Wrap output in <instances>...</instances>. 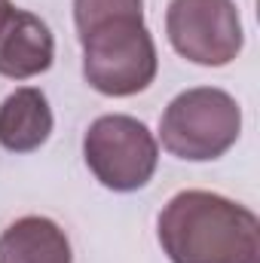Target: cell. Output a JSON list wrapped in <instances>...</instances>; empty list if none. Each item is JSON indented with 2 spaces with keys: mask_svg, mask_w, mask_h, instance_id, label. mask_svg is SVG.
<instances>
[{
  "mask_svg": "<svg viewBox=\"0 0 260 263\" xmlns=\"http://www.w3.org/2000/svg\"><path fill=\"white\" fill-rule=\"evenodd\" d=\"M242 132V110L236 98L214 86L181 92L159 120L162 147L187 162H208L224 156Z\"/></svg>",
  "mask_w": 260,
  "mask_h": 263,
  "instance_id": "obj_3",
  "label": "cell"
},
{
  "mask_svg": "<svg viewBox=\"0 0 260 263\" xmlns=\"http://www.w3.org/2000/svg\"><path fill=\"white\" fill-rule=\"evenodd\" d=\"M55 40L43 18L25 9H12L0 28V73L9 80H31L52 67Z\"/></svg>",
  "mask_w": 260,
  "mask_h": 263,
  "instance_id": "obj_6",
  "label": "cell"
},
{
  "mask_svg": "<svg viewBox=\"0 0 260 263\" xmlns=\"http://www.w3.org/2000/svg\"><path fill=\"white\" fill-rule=\"evenodd\" d=\"M0 263H73V254L55 220L31 214L0 233Z\"/></svg>",
  "mask_w": 260,
  "mask_h": 263,
  "instance_id": "obj_8",
  "label": "cell"
},
{
  "mask_svg": "<svg viewBox=\"0 0 260 263\" xmlns=\"http://www.w3.org/2000/svg\"><path fill=\"white\" fill-rule=\"evenodd\" d=\"M110 18H144V0H73L77 34H86Z\"/></svg>",
  "mask_w": 260,
  "mask_h": 263,
  "instance_id": "obj_9",
  "label": "cell"
},
{
  "mask_svg": "<svg viewBox=\"0 0 260 263\" xmlns=\"http://www.w3.org/2000/svg\"><path fill=\"white\" fill-rule=\"evenodd\" d=\"M83 156L98 184L114 193H132L153 178L159 144L141 120L107 114L89 126L83 138Z\"/></svg>",
  "mask_w": 260,
  "mask_h": 263,
  "instance_id": "obj_4",
  "label": "cell"
},
{
  "mask_svg": "<svg viewBox=\"0 0 260 263\" xmlns=\"http://www.w3.org/2000/svg\"><path fill=\"white\" fill-rule=\"evenodd\" d=\"M52 135V110L40 89L25 86L0 104V147L9 153H31Z\"/></svg>",
  "mask_w": 260,
  "mask_h": 263,
  "instance_id": "obj_7",
  "label": "cell"
},
{
  "mask_svg": "<svg viewBox=\"0 0 260 263\" xmlns=\"http://www.w3.org/2000/svg\"><path fill=\"white\" fill-rule=\"evenodd\" d=\"M165 34L178 55L202 67L230 65L245 43L233 0H172L165 9Z\"/></svg>",
  "mask_w": 260,
  "mask_h": 263,
  "instance_id": "obj_5",
  "label": "cell"
},
{
  "mask_svg": "<svg viewBox=\"0 0 260 263\" xmlns=\"http://www.w3.org/2000/svg\"><path fill=\"white\" fill-rule=\"evenodd\" d=\"M12 9H15V6H12V3H9V0H0V28H3V25H6V18H9V15H12Z\"/></svg>",
  "mask_w": 260,
  "mask_h": 263,
  "instance_id": "obj_10",
  "label": "cell"
},
{
  "mask_svg": "<svg viewBox=\"0 0 260 263\" xmlns=\"http://www.w3.org/2000/svg\"><path fill=\"white\" fill-rule=\"evenodd\" d=\"M83 77L110 98H129L156 80V43L144 18H110L80 34Z\"/></svg>",
  "mask_w": 260,
  "mask_h": 263,
  "instance_id": "obj_2",
  "label": "cell"
},
{
  "mask_svg": "<svg viewBox=\"0 0 260 263\" xmlns=\"http://www.w3.org/2000/svg\"><path fill=\"white\" fill-rule=\"evenodd\" d=\"M159 245L172 263H260V220L227 196L184 190L159 211Z\"/></svg>",
  "mask_w": 260,
  "mask_h": 263,
  "instance_id": "obj_1",
  "label": "cell"
}]
</instances>
